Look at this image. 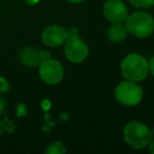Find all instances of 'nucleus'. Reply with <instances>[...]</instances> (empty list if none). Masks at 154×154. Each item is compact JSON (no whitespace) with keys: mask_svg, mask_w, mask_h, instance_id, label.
<instances>
[{"mask_svg":"<svg viewBox=\"0 0 154 154\" xmlns=\"http://www.w3.org/2000/svg\"><path fill=\"white\" fill-rule=\"evenodd\" d=\"M66 152V147L62 143L59 141H55V143H52L49 147L45 150V153L48 154H64Z\"/></svg>","mask_w":154,"mask_h":154,"instance_id":"9b49d317","label":"nucleus"},{"mask_svg":"<svg viewBox=\"0 0 154 154\" xmlns=\"http://www.w3.org/2000/svg\"><path fill=\"white\" fill-rule=\"evenodd\" d=\"M26 2L28 5H36V3L39 2V0H26Z\"/></svg>","mask_w":154,"mask_h":154,"instance_id":"dca6fc26","label":"nucleus"},{"mask_svg":"<svg viewBox=\"0 0 154 154\" xmlns=\"http://www.w3.org/2000/svg\"><path fill=\"white\" fill-rule=\"evenodd\" d=\"M66 1L72 2V3H80V2H82V1H85V0H66Z\"/></svg>","mask_w":154,"mask_h":154,"instance_id":"f3484780","label":"nucleus"},{"mask_svg":"<svg viewBox=\"0 0 154 154\" xmlns=\"http://www.w3.org/2000/svg\"><path fill=\"white\" fill-rule=\"evenodd\" d=\"M149 150H150V152H151V153L154 154V139H152L151 143H149Z\"/></svg>","mask_w":154,"mask_h":154,"instance_id":"2eb2a0df","label":"nucleus"},{"mask_svg":"<svg viewBox=\"0 0 154 154\" xmlns=\"http://www.w3.org/2000/svg\"><path fill=\"white\" fill-rule=\"evenodd\" d=\"M41 40L45 45L51 48L59 47L66 40V30L60 26H49L42 31Z\"/></svg>","mask_w":154,"mask_h":154,"instance_id":"6e6552de","label":"nucleus"},{"mask_svg":"<svg viewBox=\"0 0 154 154\" xmlns=\"http://www.w3.org/2000/svg\"><path fill=\"white\" fill-rule=\"evenodd\" d=\"M126 26H122V23H112V26L108 29V37L113 42H122L127 37Z\"/></svg>","mask_w":154,"mask_h":154,"instance_id":"9d476101","label":"nucleus"},{"mask_svg":"<svg viewBox=\"0 0 154 154\" xmlns=\"http://www.w3.org/2000/svg\"><path fill=\"white\" fill-rule=\"evenodd\" d=\"M105 17L112 23H122L129 16L126 5L120 0H108L103 8Z\"/></svg>","mask_w":154,"mask_h":154,"instance_id":"0eeeda50","label":"nucleus"},{"mask_svg":"<svg viewBox=\"0 0 154 154\" xmlns=\"http://www.w3.org/2000/svg\"><path fill=\"white\" fill-rule=\"evenodd\" d=\"M9 90V84L7 82V80L3 78V77L0 76V91H2V92H5V91Z\"/></svg>","mask_w":154,"mask_h":154,"instance_id":"ddd939ff","label":"nucleus"},{"mask_svg":"<svg viewBox=\"0 0 154 154\" xmlns=\"http://www.w3.org/2000/svg\"><path fill=\"white\" fill-rule=\"evenodd\" d=\"M120 71L126 79L140 82L147 77L149 73V66L145 57L138 54H130L122 61Z\"/></svg>","mask_w":154,"mask_h":154,"instance_id":"f257e3e1","label":"nucleus"},{"mask_svg":"<svg viewBox=\"0 0 154 154\" xmlns=\"http://www.w3.org/2000/svg\"><path fill=\"white\" fill-rule=\"evenodd\" d=\"M148 66H149V72L154 76V57L150 59V61L148 62Z\"/></svg>","mask_w":154,"mask_h":154,"instance_id":"4468645a","label":"nucleus"},{"mask_svg":"<svg viewBox=\"0 0 154 154\" xmlns=\"http://www.w3.org/2000/svg\"><path fill=\"white\" fill-rule=\"evenodd\" d=\"M124 137L126 143L134 149H143L149 146L153 139L151 129L140 122H131L124 129Z\"/></svg>","mask_w":154,"mask_h":154,"instance_id":"f03ea898","label":"nucleus"},{"mask_svg":"<svg viewBox=\"0 0 154 154\" xmlns=\"http://www.w3.org/2000/svg\"><path fill=\"white\" fill-rule=\"evenodd\" d=\"M64 43V55L71 62L80 63L88 57L89 48L87 43L79 38V36L68 38Z\"/></svg>","mask_w":154,"mask_h":154,"instance_id":"423d86ee","label":"nucleus"},{"mask_svg":"<svg viewBox=\"0 0 154 154\" xmlns=\"http://www.w3.org/2000/svg\"><path fill=\"white\" fill-rule=\"evenodd\" d=\"M39 75L45 84L56 85L62 80L64 70L58 60L49 58L39 64Z\"/></svg>","mask_w":154,"mask_h":154,"instance_id":"39448f33","label":"nucleus"},{"mask_svg":"<svg viewBox=\"0 0 154 154\" xmlns=\"http://www.w3.org/2000/svg\"><path fill=\"white\" fill-rule=\"evenodd\" d=\"M115 98L119 103L128 107H134L141 101L143 91L136 82L125 80L117 85L115 89Z\"/></svg>","mask_w":154,"mask_h":154,"instance_id":"20e7f679","label":"nucleus"},{"mask_svg":"<svg viewBox=\"0 0 154 154\" xmlns=\"http://www.w3.org/2000/svg\"><path fill=\"white\" fill-rule=\"evenodd\" d=\"M19 59L28 66H36L41 63L40 50L35 48H26L19 53Z\"/></svg>","mask_w":154,"mask_h":154,"instance_id":"1a4fd4ad","label":"nucleus"},{"mask_svg":"<svg viewBox=\"0 0 154 154\" xmlns=\"http://www.w3.org/2000/svg\"><path fill=\"white\" fill-rule=\"evenodd\" d=\"M126 29L135 37H149L154 32V18L146 12H135L127 17Z\"/></svg>","mask_w":154,"mask_h":154,"instance_id":"7ed1b4c3","label":"nucleus"},{"mask_svg":"<svg viewBox=\"0 0 154 154\" xmlns=\"http://www.w3.org/2000/svg\"><path fill=\"white\" fill-rule=\"evenodd\" d=\"M132 5L139 9H149L154 5V0H129Z\"/></svg>","mask_w":154,"mask_h":154,"instance_id":"f8f14e48","label":"nucleus"}]
</instances>
